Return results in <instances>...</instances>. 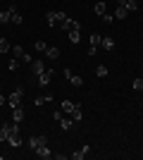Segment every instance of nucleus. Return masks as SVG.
Masks as SVG:
<instances>
[{
  "label": "nucleus",
  "mask_w": 143,
  "mask_h": 160,
  "mask_svg": "<svg viewBox=\"0 0 143 160\" xmlns=\"http://www.w3.org/2000/svg\"><path fill=\"white\" fill-rule=\"evenodd\" d=\"M134 91H143V79H134Z\"/></svg>",
  "instance_id": "c85d7f7f"
},
{
  "label": "nucleus",
  "mask_w": 143,
  "mask_h": 160,
  "mask_svg": "<svg viewBox=\"0 0 143 160\" xmlns=\"http://www.w3.org/2000/svg\"><path fill=\"white\" fill-rule=\"evenodd\" d=\"M53 77H55L53 67H50V69H45V72H43V74H38V86H48V84H50V79H53Z\"/></svg>",
  "instance_id": "39448f33"
},
{
  "label": "nucleus",
  "mask_w": 143,
  "mask_h": 160,
  "mask_svg": "<svg viewBox=\"0 0 143 160\" xmlns=\"http://www.w3.org/2000/svg\"><path fill=\"white\" fill-rule=\"evenodd\" d=\"M67 33H69V41H72L74 46L79 43V41H81V33H79V31H67Z\"/></svg>",
  "instance_id": "b1692460"
},
{
  "label": "nucleus",
  "mask_w": 143,
  "mask_h": 160,
  "mask_svg": "<svg viewBox=\"0 0 143 160\" xmlns=\"http://www.w3.org/2000/svg\"><path fill=\"white\" fill-rule=\"evenodd\" d=\"M129 17V10L124 5H117V10H115V19H126Z\"/></svg>",
  "instance_id": "f8f14e48"
},
{
  "label": "nucleus",
  "mask_w": 143,
  "mask_h": 160,
  "mask_svg": "<svg viewBox=\"0 0 143 160\" xmlns=\"http://www.w3.org/2000/svg\"><path fill=\"white\" fill-rule=\"evenodd\" d=\"M14 12H17V10H14V5H12V7H7V10H2V12H0V24H10Z\"/></svg>",
  "instance_id": "423d86ee"
},
{
  "label": "nucleus",
  "mask_w": 143,
  "mask_h": 160,
  "mask_svg": "<svg viewBox=\"0 0 143 160\" xmlns=\"http://www.w3.org/2000/svg\"><path fill=\"white\" fill-rule=\"evenodd\" d=\"M74 105H76V103H72V100H62V112H69V115H72Z\"/></svg>",
  "instance_id": "6ab92c4d"
},
{
  "label": "nucleus",
  "mask_w": 143,
  "mask_h": 160,
  "mask_svg": "<svg viewBox=\"0 0 143 160\" xmlns=\"http://www.w3.org/2000/svg\"><path fill=\"white\" fill-rule=\"evenodd\" d=\"M43 55H45V58H50V60H55V58H60V48H57V46H48Z\"/></svg>",
  "instance_id": "9d476101"
},
{
  "label": "nucleus",
  "mask_w": 143,
  "mask_h": 160,
  "mask_svg": "<svg viewBox=\"0 0 143 160\" xmlns=\"http://www.w3.org/2000/svg\"><path fill=\"white\" fill-rule=\"evenodd\" d=\"M100 41H102V36L93 33V36H91V48H98V46H100Z\"/></svg>",
  "instance_id": "393cba45"
},
{
  "label": "nucleus",
  "mask_w": 143,
  "mask_h": 160,
  "mask_svg": "<svg viewBox=\"0 0 143 160\" xmlns=\"http://www.w3.org/2000/svg\"><path fill=\"white\" fill-rule=\"evenodd\" d=\"M81 117H83V115H81V105L76 103L74 110H72V120H74V122H81Z\"/></svg>",
  "instance_id": "dca6fc26"
},
{
  "label": "nucleus",
  "mask_w": 143,
  "mask_h": 160,
  "mask_svg": "<svg viewBox=\"0 0 143 160\" xmlns=\"http://www.w3.org/2000/svg\"><path fill=\"white\" fill-rule=\"evenodd\" d=\"M45 41H36V50H38V53H45Z\"/></svg>",
  "instance_id": "cd10ccee"
},
{
  "label": "nucleus",
  "mask_w": 143,
  "mask_h": 160,
  "mask_svg": "<svg viewBox=\"0 0 143 160\" xmlns=\"http://www.w3.org/2000/svg\"><path fill=\"white\" fill-rule=\"evenodd\" d=\"M93 10H95V14H98V17H102V14L107 12V5H105V2L100 0V2H95V7H93Z\"/></svg>",
  "instance_id": "2eb2a0df"
},
{
  "label": "nucleus",
  "mask_w": 143,
  "mask_h": 160,
  "mask_svg": "<svg viewBox=\"0 0 143 160\" xmlns=\"http://www.w3.org/2000/svg\"><path fill=\"white\" fill-rule=\"evenodd\" d=\"M100 48H105V50H112V48H115V41H112V38H105V36H102Z\"/></svg>",
  "instance_id": "a211bd4d"
},
{
  "label": "nucleus",
  "mask_w": 143,
  "mask_h": 160,
  "mask_svg": "<svg viewBox=\"0 0 143 160\" xmlns=\"http://www.w3.org/2000/svg\"><path fill=\"white\" fill-rule=\"evenodd\" d=\"M69 81H72V86H76V88L83 86V79H81V77H76V74H72V77H69Z\"/></svg>",
  "instance_id": "412c9836"
},
{
  "label": "nucleus",
  "mask_w": 143,
  "mask_h": 160,
  "mask_svg": "<svg viewBox=\"0 0 143 160\" xmlns=\"http://www.w3.org/2000/svg\"><path fill=\"white\" fill-rule=\"evenodd\" d=\"M12 120L14 122H21V120H24V108H12Z\"/></svg>",
  "instance_id": "ddd939ff"
},
{
  "label": "nucleus",
  "mask_w": 143,
  "mask_h": 160,
  "mask_svg": "<svg viewBox=\"0 0 143 160\" xmlns=\"http://www.w3.org/2000/svg\"><path fill=\"white\" fill-rule=\"evenodd\" d=\"M124 7H126L129 12H136V10H138V2H136V0H126V2H124Z\"/></svg>",
  "instance_id": "4be33fe9"
},
{
  "label": "nucleus",
  "mask_w": 143,
  "mask_h": 160,
  "mask_svg": "<svg viewBox=\"0 0 143 160\" xmlns=\"http://www.w3.org/2000/svg\"><path fill=\"white\" fill-rule=\"evenodd\" d=\"M60 127L64 129V132H69V129L76 127V122H74V120H64V117H62V120H60Z\"/></svg>",
  "instance_id": "4468645a"
},
{
  "label": "nucleus",
  "mask_w": 143,
  "mask_h": 160,
  "mask_svg": "<svg viewBox=\"0 0 143 160\" xmlns=\"http://www.w3.org/2000/svg\"><path fill=\"white\" fill-rule=\"evenodd\" d=\"M31 72H34L36 77L45 72V65H43V60H31Z\"/></svg>",
  "instance_id": "6e6552de"
},
{
  "label": "nucleus",
  "mask_w": 143,
  "mask_h": 160,
  "mask_svg": "<svg viewBox=\"0 0 143 160\" xmlns=\"http://www.w3.org/2000/svg\"><path fill=\"white\" fill-rule=\"evenodd\" d=\"M60 29H62V31H81V24H79L76 19H69V17H67V19L60 24Z\"/></svg>",
  "instance_id": "20e7f679"
},
{
  "label": "nucleus",
  "mask_w": 143,
  "mask_h": 160,
  "mask_svg": "<svg viewBox=\"0 0 143 160\" xmlns=\"http://www.w3.org/2000/svg\"><path fill=\"white\" fill-rule=\"evenodd\" d=\"M48 100H53V96H48V93H43V96H38V98L34 100V105H36V108H41L43 103H48Z\"/></svg>",
  "instance_id": "f3484780"
},
{
  "label": "nucleus",
  "mask_w": 143,
  "mask_h": 160,
  "mask_svg": "<svg viewBox=\"0 0 143 160\" xmlns=\"http://www.w3.org/2000/svg\"><path fill=\"white\" fill-rule=\"evenodd\" d=\"M62 115H64V112H62V110H57V112H53V120H55V122H60V120H62Z\"/></svg>",
  "instance_id": "7c9ffc66"
},
{
  "label": "nucleus",
  "mask_w": 143,
  "mask_h": 160,
  "mask_svg": "<svg viewBox=\"0 0 143 160\" xmlns=\"http://www.w3.org/2000/svg\"><path fill=\"white\" fill-rule=\"evenodd\" d=\"M12 22H14V24H21L24 19H21V14H19V12H14V14H12Z\"/></svg>",
  "instance_id": "c756f323"
},
{
  "label": "nucleus",
  "mask_w": 143,
  "mask_h": 160,
  "mask_svg": "<svg viewBox=\"0 0 143 160\" xmlns=\"http://www.w3.org/2000/svg\"><path fill=\"white\" fill-rule=\"evenodd\" d=\"M0 160H2V155H0Z\"/></svg>",
  "instance_id": "f704fd0d"
},
{
  "label": "nucleus",
  "mask_w": 143,
  "mask_h": 160,
  "mask_svg": "<svg viewBox=\"0 0 143 160\" xmlns=\"http://www.w3.org/2000/svg\"><path fill=\"white\" fill-rule=\"evenodd\" d=\"M7 143L12 148H19L21 146V132H12L10 136H7Z\"/></svg>",
  "instance_id": "0eeeda50"
},
{
  "label": "nucleus",
  "mask_w": 143,
  "mask_h": 160,
  "mask_svg": "<svg viewBox=\"0 0 143 160\" xmlns=\"http://www.w3.org/2000/svg\"><path fill=\"white\" fill-rule=\"evenodd\" d=\"M64 19H67V14L62 12V10H55V12H48L45 14V22H48V27H50V29L57 27V24H62Z\"/></svg>",
  "instance_id": "f257e3e1"
},
{
  "label": "nucleus",
  "mask_w": 143,
  "mask_h": 160,
  "mask_svg": "<svg viewBox=\"0 0 143 160\" xmlns=\"http://www.w3.org/2000/svg\"><path fill=\"white\" fill-rule=\"evenodd\" d=\"M29 146H31V151H36V148H41V146H48V136L45 134L31 136V139H29Z\"/></svg>",
  "instance_id": "f03ea898"
},
{
  "label": "nucleus",
  "mask_w": 143,
  "mask_h": 160,
  "mask_svg": "<svg viewBox=\"0 0 143 160\" xmlns=\"http://www.w3.org/2000/svg\"><path fill=\"white\" fill-rule=\"evenodd\" d=\"M7 100H5V96H0V105H5Z\"/></svg>",
  "instance_id": "72a5a7b5"
},
{
  "label": "nucleus",
  "mask_w": 143,
  "mask_h": 160,
  "mask_svg": "<svg viewBox=\"0 0 143 160\" xmlns=\"http://www.w3.org/2000/svg\"><path fill=\"white\" fill-rule=\"evenodd\" d=\"M7 67H10V69H12V72H14V69L19 67V60H12V62H10V65H7Z\"/></svg>",
  "instance_id": "473e14b6"
},
{
  "label": "nucleus",
  "mask_w": 143,
  "mask_h": 160,
  "mask_svg": "<svg viewBox=\"0 0 143 160\" xmlns=\"http://www.w3.org/2000/svg\"><path fill=\"white\" fill-rule=\"evenodd\" d=\"M21 96H24V91H21V86H19V88H14V91H12V96L7 98V103H10V108H19V105H21Z\"/></svg>",
  "instance_id": "7ed1b4c3"
},
{
  "label": "nucleus",
  "mask_w": 143,
  "mask_h": 160,
  "mask_svg": "<svg viewBox=\"0 0 143 160\" xmlns=\"http://www.w3.org/2000/svg\"><path fill=\"white\" fill-rule=\"evenodd\" d=\"M34 153L38 155V158H45V160H48V158H53V151H50L48 146H41V148H36Z\"/></svg>",
  "instance_id": "9b49d317"
},
{
  "label": "nucleus",
  "mask_w": 143,
  "mask_h": 160,
  "mask_svg": "<svg viewBox=\"0 0 143 160\" xmlns=\"http://www.w3.org/2000/svg\"><path fill=\"white\" fill-rule=\"evenodd\" d=\"M86 153H91V146H88V143H86V146H81L76 153H72V158H74V160H83V158H86Z\"/></svg>",
  "instance_id": "1a4fd4ad"
},
{
  "label": "nucleus",
  "mask_w": 143,
  "mask_h": 160,
  "mask_svg": "<svg viewBox=\"0 0 143 160\" xmlns=\"http://www.w3.org/2000/svg\"><path fill=\"white\" fill-rule=\"evenodd\" d=\"M112 19H115V14H107V12L102 14V22H107V24H110V22H112Z\"/></svg>",
  "instance_id": "2f4dec72"
},
{
  "label": "nucleus",
  "mask_w": 143,
  "mask_h": 160,
  "mask_svg": "<svg viewBox=\"0 0 143 160\" xmlns=\"http://www.w3.org/2000/svg\"><path fill=\"white\" fill-rule=\"evenodd\" d=\"M95 74H98V77H107V67H105V65H98V67H95Z\"/></svg>",
  "instance_id": "bb28decb"
},
{
  "label": "nucleus",
  "mask_w": 143,
  "mask_h": 160,
  "mask_svg": "<svg viewBox=\"0 0 143 160\" xmlns=\"http://www.w3.org/2000/svg\"><path fill=\"white\" fill-rule=\"evenodd\" d=\"M5 53H10V41L0 38V55H5Z\"/></svg>",
  "instance_id": "aec40b11"
},
{
  "label": "nucleus",
  "mask_w": 143,
  "mask_h": 160,
  "mask_svg": "<svg viewBox=\"0 0 143 160\" xmlns=\"http://www.w3.org/2000/svg\"><path fill=\"white\" fill-rule=\"evenodd\" d=\"M12 53H14V58H19V60H24V55H26L21 46H14V48H12Z\"/></svg>",
  "instance_id": "5701e85b"
},
{
  "label": "nucleus",
  "mask_w": 143,
  "mask_h": 160,
  "mask_svg": "<svg viewBox=\"0 0 143 160\" xmlns=\"http://www.w3.org/2000/svg\"><path fill=\"white\" fill-rule=\"evenodd\" d=\"M7 136H10V129L5 124H0V141H7Z\"/></svg>",
  "instance_id": "a878e982"
}]
</instances>
